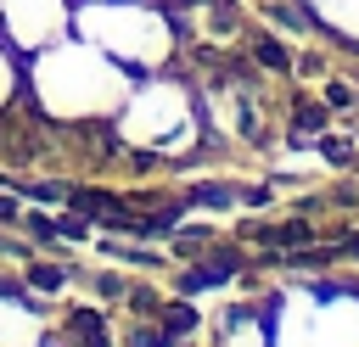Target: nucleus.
<instances>
[{"instance_id": "obj_1", "label": "nucleus", "mask_w": 359, "mask_h": 347, "mask_svg": "<svg viewBox=\"0 0 359 347\" xmlns=\"http://www.w3.org/2000/svg\"><path fill=\"white\" fill-rule=\"evenodd\" d=\"M67 330H73L79 341H90V347H101V341H107V325H101V313H95V308H73Z\"/></svg>"}, {"instance_id": "obj_2", "label": "nucleus", "mask_w": 359, "mask_h": 347, "mask_svg": "<svg viewBox=\"0 0 359 347\" xmlns=\"http://www.w3.org/2000/svg\"><path fill=\"white\" fill-rule=\"evenodd\" d=\"M191 325H196L191 308H168V336H180V330H191Z\"/></svg>"}, {"instance_id": "obj_3", "label": "nucleus", "mask_w": 359, "mask_h": 347, "mask_svg": "<svg viewBox=\"0 0 359 347\" xmlns=\"http://www.w3.org/2000/svg\"><path fill=\"white\" fill-rule=\"evenodd\" d=\"M258 62H269V67H280V62H286V50H280V45H269V39H264V45H258Z\"/></svg>"}, {"instance_id": "obj_4", "label": "nucleus", "mask_w": 359, "mask_h": 347, "mask_svg": "<svg viewBox=\"0 0 359 347\" xmlns=\"http://www.w3.org/2000/svg\"><path fill=\"white\" fill-rule=\"evenodd\" d=\"M34 285H45V291H50V285H62V274H56V269H34Z\"/></svg>"}]
</instances>
